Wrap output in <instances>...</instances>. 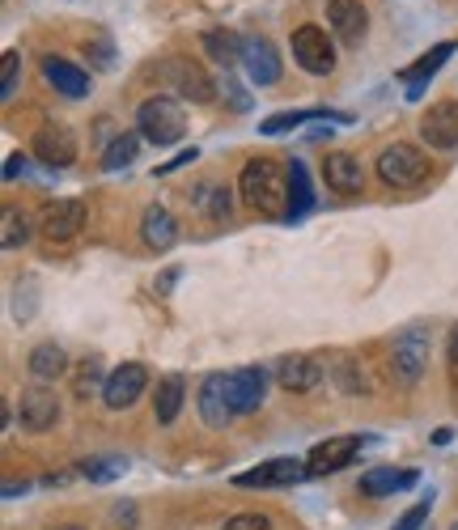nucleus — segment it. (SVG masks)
<instances>
[{
    "mask_svg": "<svg viewBox=\"0 0 458 530\" xmlns=\"http://www.w3.org/2000/svg\"><path fill=\"white\" fill-rule=\"evenodd\" d=\"M238 191L251 212L268 221H280L293 212V187H289V170L276 166L272 157H255V162L242 166V179H238Z\"/></svg>",
    "mask_w": 458,
    "mask_h": 530,
    "instance_id": "nucleus-1",
    "label": "nucleus"
},
{
    "mask_svg": "<svg viewBox=\"0 0 458 530\" xmlns=\"http://www.w3.org/2000/svg\"><path fill=\"white\" fill-rule=\"evenodd\" d=\"M136 123H140V136L149 140V145H174L183 132H187V119H183V106L174 102V98H166V94H157V98H149L145 106L136 111Z\"/></svg>",
    "mask_w": 458,
    "mask_h": 530,
    "instance_id": "nucleus-2",
    "label": "nucleus"
},
{
    "mask_svg": "<svg viewBox=\"0 0 458 530\" xmlns=\"http://www.w3.org/2000/svg\"><path fill=\"white\" fill-rule=\"evenodd\" d=\"M378 179L386 187H420L429 179V157L420 153L416 145L395 140V145H386L382 157H378Z\"/></svg>",
    "mask_w": 458,
    "mask_h": 530,
    "instance_id": "nucleus-3",
    "label": "nucleus"
},
{
    "mask_svg": "<svg viewBox=\"0 0 458 530\" xmlns=\"http://www.w3.org/2000/svg\"><path fill=\"white\" fill-rule=\"evenodd\" d=\"M293 60L314 77H327L336 68V47H331L323 26H302L293 34Z\"/></svg>",
    "mask_w": 458,
    "mask_h": 530,
    "instance_id": "nucleus-4",
    "label": "nucleus"
},
{
    "mask_svg": "<svg viewBox=\"0 0 458 530\" xmlns=\"http://www.w3.org/2000/svg\"><path fill=\"white\" fill-rule=\"evenodd\" d=\"M310 467L306 458H272V463H259L255 471H242L234 475L238 488H289L297 480H306Z\"/></svg>",
    "mask_w": 458,
    "mask_h": 530,
    "instance_id": "nucleus-5",
    "label": "nucleus"
},
{
    "mask_svg": "<svg viewBox=\"0 0 458 530\" xmlns=\"http://www.w3.org/2000/svg\"><path fill=\"white\" fill-rule=\"evenodd\" d=\"M425 365H429V335L412 327V331H403L395 348H391V374L399 382H416L420 374H425Z\"/></svg>",
    "mask_w": 458,
    "mask_h": 530,
    "instance_id": "nucleus-6",
    "label": "nucleus"
},
{
    "mask_svg": "<svg viewBox=\"0 0 458 530\" xmlns=\"http://www.w3.org/2000/svg\"><path fill=\"white\" fill-rule=\"evenodd\" d=\"M145 386H149V369L140 365V361H123L115 374L107 378V386H102V403L107 408H132V403L145 395Z\"/></svg>",
    "mask_w": 458,
    "mask_h": 530,
    "instance_id": "nucleus-7",
    "label": "nucleus"
},
{
    "mask_svg": "<svg viewBox=\"0 0 458 530\" xmlns=\"http://www.w3.org/2000/svg\"><path fill=\"white\" fill-rule=\"evenodd\" d=\"M157 77L166 81V90H174L187 102H208V98H213V81H208L204 68H196L191 60H166L162 68H157Z\"/></svg>",
    "mask_w": 458,
    "mask_h": 530,
    "instance_id": "nucleus-8",
    "label": "nucleus"
},
{
    "mask_svg": "<svg viewBox=\"0 0 458 530\" xmlns=\"http://www.w3.org/2000/svg\"><path fill=\"white\" fill-rule=\"evenodd\" d=\"M30 149L51 170H68V166L77 162V136L68 132L64 123H47V128H39V136H34Z\"/></svg>",
    "mask_w": 458,
    "mask_h": 530,
    "instance_id": "nucleus-9",
    "label": "nucleus"
},
{
    "mask_svg": "<svg viewBox=\"0 0 458 530\" xmlns=\"http://www.w3.org/2000/svg\"><path fill=\"white\" fill-rule=\"evenodd\" d=\"M225 391H229V408H234V416H246L255 412L263 403V391H268V374L255 365L246 369H234V374H225Z\"/></svg>",
    "mask_w": 458,
    "mask_h": 530,
    "instance_id": "nucleus-10",
    "label": "nucleus"
},
{
    "mask_svg": "<svg viewBox=\"0 0 458 530\" xmlns=\"http://www.w3.org/2000/svg\"><path fill=\"white\" fill-rule=\"evenodd\" d=\"M327 22L336 30V39L344 47H361L365 43V30H369V13L361 0H331L327 5Z\"/></svg>",
    "mask_w": 458,
    "mask_h": 530,
    "instance_id": "nucleus-11",
    "label": "nucleus"
},
{
    "mask_svg": "<svg viewBox=\"0 0 458 530\" xmlns=\"http://www.w3.org/2000/svg\"><path fill=\"white\" fill-rule=\"evenodd\" d=\"M242 64H246V77H251L255 85H276L280 81V56L263 34H246L242 39Z\"/></svg>",
    "mask_w": 458,
    "mask_h": 530,
    "instance_id": "nucleus-12",
    "label": "nucleus"
},
{
    "mask_svg": "<svg viewBox=\"0 0 458 530\" xmlns=\"http://www.w3.org/2000/svg\"><path fill=\"white\" fill-rule=\"evenodd\" d=\"M81 225H85V204L81 200H56V204H47L43 208V221H39V229H43L47 242L77 238Z\"/></svg>",
    "mask_w": 458,
    "mask_h": 530,
    "instance_id": "nucleus-13",
    "label": "nucleus"
},
{
    "mask_svg": "<svg viewBox=\"0 0 458 530\" xmlns=\"http://www.w3.org/2000/svg\"><path fill=\"white\" fill-rule=\"evenodd\" d=\"M17 412H22L26 429L43 433L60 420V399H56V391H47V386H26L22 399H17Z\"/></svg>",
    "mask_w": 458,
    "mask_h": 530,
    "instance_id": "nucleus-14",
    "label": "nucleus"
},
{
    "mask_svg": "<svg viewBox=\"0 0 458 530\" xmlns=\"http://www.w3.org/2000/svg\"><path fill=\"white\" fill-rule=\"evenodd\" d=\"M420 136L429 149H454L458 145V102H437L420 119Z\"/></svg>",
    "mask_w": 458,
    "mask_h": 530,
    "instance_id": "nucleus-15",
    "label": "nucleus"
},
{
    "mask_svg": "<svg viewBox=\"0 0 458 530\" xmlns=\"http://www.w3.org/2000/svg\"><path fill=\"white\" fill-rule=\"evenodd\" d=\"M450 56H454V43H437V47H429L416 64L403 68V73H399V85L408 90V98H420V94H425L429 81H433V73H437V68H442Z\"/></svg>",
    "mask_w": 458,
    "mask_h": 530,
    "instance_id": "nucleus-16",
    "label": "nucleus"
},
{
    "mask_svg": "<svg viewBox=\"0 0 458 530\" xmlns=\"http://www.w3.org/2000/svg\"><path fill=\"white\" fill-rule=\"evenodd\" d=\"M357 450H361V437H327L323 446L310 450L306 467H310V475H331V471L348 467L352 458H357Z\"/></svg>",
    "mask_w": 458,
    "mask_h": 530,
    "instance_id": "nucleus-17",
    "label": "nucleus"
},
{
    "mask_svg": "<svg viewBox=\"0 0 458 530\" xmlns=\"http://www.w3.org/2000/svg\"><path fill=\"white\" fill-rule=\"evenodd\" d=\"M200 416L208 429H225L234 408H229V391H225V374H208L200 382Z\"/></svg>",
    "mask_w": 458,
    "mask_h": 530,
    "instance_id": "nucleus-18",
    "label": "nucleus"
},
{
    "mask_svg": "<svg viewBox=\"0 0 458 530\" xmlns=\"http://www.w3.org/2000/svg\"><path fill=\"white\" fill-rule=\"evenodd\" d=\"M140 238H145L149 251H170L174 238H179V225L162 204H149L145 217H140Z\"/></svg>",
    "mask_w": 458,
    "mask_h": 530,
    "instance_id": "nucleus-19",
    "label": "nucleus"
},
{
    "mask_svg": "<svg viewBox=\"0 0 458 530\" xmlns=\"http://www.w3.org/2000/svg\"><path fill=\"white\" fill-rule=\"evenodd\" d=\"M276 378H280L285 391L302 395V391H314V386L323 382V365L310 361V357H285V361H280V369H276Z\"/></svg>",
    "mask_w": 458,
    "mask_h": 530,
    "instance_id": "nucleus-20",
    "label": "nucleus"
},
{
    "mask_svg": "<svg viewBox=\"0 0 458 530\" xmlns=\"http://www.w3.org/2000/svg\"><path fill=\"white\" fill-rule=\"evenodd\" d=\"M323 174H327V187L331 191H344V196H352V191L365 187V170L352 153H331L323 162Z\"/></svg>",
    "mask_w": 458,
    "mask_h": 530,
    "instance_id": "nucleus-21",
    "label": "nucleus"
},
{
    "mask_svg": "<svg viewBox=\"0 0 458 530\" xmlns=\"http://www.w3.org/2000/svg\"><path fill=\"white\" fill-rule=\"evenodd\" d=\"M43 77L56 85L64 98H85V94H90V77H85L77 64L60 60V56H47V60H43Z\"/></svg>",
    "mask_w": 458,
    "mask_h": 530,
    "instance_id": "nucleus-22",
    "label": "nucleus"
},
{
    "mask_svg": "<svg viewBox=\"0 0 458 530\" xmlns=\"http://www.w3.org/2000/svg\"><path fill=\"white\" fill-rule=\"evenodd\" d=\"M412 484H416V471H395V467H374V471L361 475V492H365V497H374V501L395 497V492L412 488Z\"/></svg>",
    "mask_w": 458,
    "mask_h": 530,
    "instance_id": "nucleus-23",
    "label": "nucleus"
},
{
    "mask_svg": "<svg viewBox=\"0 0 458 530\" xmlns=\"http://www.w3.org/2000/svg\"><path fill=\"white\" fill-rule=\"evenodd\" d=\"M77 475H85L90 484H115L128 475V458L123 454H94V458H81Z\"/></svg>",
    "mask_w": 458,
    "mask_h": 530,
    "instance_id": "nucleus-24",
    "label": "nucleus"
},
{
    "mask_svg": "<svg viewBox=\"0 0 458 530\" xmlns=\"http://www.w3.org/2000/svg\"><path fill=\"white\" fill-rule=\"evenodd\" d=\"M30 374L39 378V382H56L64 369H68V357H64V348L60 344H39V348H30Z\"/></svg>",
    "mask_w": 458,
    "mask_h": 530,
    "instance_id": "nucleus-25",
    "label": "nucleus"
},
{
    "mask_svg": "<svg viewBox=\"0 0 458 530\" xmlns=\"http://www.w3.org/2000/svg\"><path fill=\"white\" fill-rule=\"evenodd\" d=\"M153 408H157V420H162V424H174V416H179V408H183V378L179 374H170V378L157 382Z\"/></svg>",
    "mask_w": 458,
    "mask_h": 530,
    "instance_id": "nucleus-26",
    "label": "nucleus"
},
{
    "mask_svg": "<svg viewBox=\"0 0 458 530\" xmlns=\"http://www.w3.org/2000/svg\"><path fill=\"white\" fill-rule=\"evenodd\" d=\"M204 51L213 56L221 68H234L242 60V39L238 34H225V30H208L204 34Z\"/></svg>",
    "mask_w": 458,
    "mask_h": 530,
    "instance_id": "nucleus-27",
    "label": "nucleus"
},
{
    "mask_svg": "<svg viewBox=\"0 0 458 530\" xmlns=\"http://www.w3.org/2000/svg\"><path fill=\"white\" fill-rule=\"evenodd\" d=\"M191 200H196V208H204L213 221H225L229 208H234V200H229V187H213V183H200L196 191H191Z\"/></svg>",
    "mask_w": 458,
    "mask_h": 530,
    "instance_id": "nucleus-28",
    "label": "nucleus"
},
{
    "mask_svg": "<svg viewBox=\"0 0 458 530\" xmlns=\"http://www.w3.org/2000/svg\"><path fill=\"white\" fill-rule=\"evenodd\" d=\"M289 187H293V212H289V221L297 217H306L310 204H314V191H310V174L302 162H289Z\"/></svg>",
    "mask_w": 458,
    "mask_h": 530,
    "instance_id": "nucleus-29",
    "label": "nucleus"
},
{
    "mask_svg": "<svg viewBox=\"0 0 458 530\" xmlns=\"http://www.w3.org/2000/svg\"><path fill=\"white\" fill-rule=\"evenodd\" d=\"M306 119H331V115H327V111H280V115H272V119H263L259 132H263V136H280V132H293L297 123H306Z\"/></svg>",
    "mask_w": 458,
    "mask_h": 530,
    "instance_id": "nucleus-30",
    "label": "nucleus"
},
{
    "mask_svg": "<svg viewBox=\"0 0 458 530\" xmlns=\"http://www.w3.org/2000/svg\"><path fill=\"white\" fill-rule=\"evenodd\" d=\"M30 238V221H26V212H17V208H5V229H0V246L5 251H17Z\"/></svg>",
    "mask_w": 458,
    "mask_h": 530,
    "instance_id": "nucleus-31",
    "label": "nucleus"
},
{
    "mask_svg": "<svg viewBox=\"0 0 458 530\" xmlns=\"http://www.w3.org/2000/svg\"><path fill=\"white\" fill-rule=\"evenodd\" d=\"M136 149H140V136H132V132H123L119 140H111V149H107V157H102V166H107V170H119V166H132V157H136Z\"/></svg>",
    "mask_w": 458,
    "mask_h": 530,
    "instance_id": "nucleus-32",
    "label": "nucleus"
},
{
    "mask_svg": "<svg viewBox=\"0 0 458 530\" xmlns=\"http://www.w3.org/2000/svg\"><path fill=\"white\" fill-rule=\"evenodd\" d=\"M17 68H22V56L17 51H5V60H0V98H13L17 94Z\"/></svg>",
    "mask_w": 458,
    "mask_h": 530,
    "instance_id": "nucleus-33",
    "label": "nucleus"
},
{
    "mask_svg": "<svg viewBox=\"0 0 458 530\" xmlns=\"http://www.w3.org/2000/svg\"><path fill=\"white\" fill-rule=\"evenodd\" d=\"M429 509H433V501H420V505H412L408 514H403L399 522H395V530H420L429 522Z\"/></svg>",
    "mask_w": 458,
    "mask_h": 530,
    "instance_id": "nucleus-34",
    "label": "nucleus"
},
{
    "mask_svg": "<svg viewBox=\"0 0 458 530\" xmlns=\"http://www.w3.org/2000/svg\"><path fill=\"white\" fill-rule=\"evenodd\" d=\"M225 530H272V522L263 514H238V518L225 522Z\"/></svg>",
    "mask_w": 458,
    "mask_h": 530,
    "instance_id": "nucleus-35",
    "label": "nucleus"
},
{
    "mask_svg": "<svg viewBox=\"0 0 458 530\" xmlns=\"http://www.w3.org/2000/svg\"><path fill=\"white\" fill-rule=\"evenodd\" d=\"M179 276H183L179 268H170V272H162V276H157V285H153V293H157V297H166V293H170L174 285H179Z\"/></svg>",
    "mask_w": 458,
    "mask_h": 530,
    "instance_id": "nucleus-36",
    "label": "nucleus"
},
{
    "mask_svg": "<svg viewBox=\"0 0 458 530\" xmlns=\"http://www.w3.org/2000/svg\"><path fill=\"white\" fill-rule=\"evenodd\" d=\"M191 157H200V153H196V149H187V153H179V157H174V162H170V166H162V174H170V170H179V166H187V162H191Z\"/></svg>",
    "mask_w": 458,
    "mask_h": 530,
    "instance_id": "nucleus-37",
    "label": "nucleus"
},
{
    "mask_svg": "<svg viewBox=\"0 0 458 530\" xmlns=\"http://www.w3.org/2000/svg\"><path fill=\"white\" fill-rule=\"evenodd\" d=\"M450 361H458V331H454V340H450Z\"/></svg>",
    "mask_w": 458,
    "mask_h": 530,
    "instance_id": "nucleus-38",
    "label": "nucleus"
},
{
    "mask_svg": "<svg viewBox=\"0 0 458 530\" xmlns=\"http://www.w3.org/2000/svg\"><path fill=\"white\" fill-rule=\"evenodd\" d=\"M60 530H85V526H60Z\"/></svg>",
    "mask_w": 458,
    "mask_h": 530,
    "instance_id": "nucleus-39",
    "label": "nucleus"
},
{
    "mask_svg": "<svg viewBox=\"0 0 458 530\" xmlns=\"http://www.w3.org/2000/svg\"><path fill=\"white\" fill-rule=\"evenodd\" d=\"M450 530H458V522H454V526H450Z\"/></svg>",
    "mask_w": 458,
    "mask_h": 530,
    "instance_id": "nucleus-40",
    "label": "nucleus"
}]
</instances>
